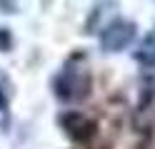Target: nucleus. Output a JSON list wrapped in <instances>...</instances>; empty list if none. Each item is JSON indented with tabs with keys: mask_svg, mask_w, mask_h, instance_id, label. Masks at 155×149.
Listing matches in <instances>:
<instances>
[{
	"mask_svg": "<svg viewBox=\"0 0 155 149\" xmlns=\"http://www.w3.org/2000/svg\"><path fill=\"white\" fill-rule=\"evenodd\" d=\"M90 77L85 72V67H68L63 70L60 79H58V95L63 99H78L88 92Z\"/></svg>",
	"mask_w": 155,
	"mask_h": 149,
	"instance_id": "nucleus-1",
	"label": "nucleus"
},
{
	"mask_svg": "<svg viewBox=\"0 0 155 149\" xmlns=\"http://www.w3.org/2000/svg\"><path fill=\"white\" fill-rule=\"evenodd\" d=\"M133 40H135V27H133L130 23L115 20V23H110L108 27L103 30V35H100V45L108 50V52H118V50L128 47Z\"/></svg>",
	"mask_w": 155,
	"mask_h": 149,
	"instance_id": "nucleus-2",
	"label": "nucleus"
},
{
	"mask_svg": "<svg viewBox=\"0 0 155 149\" xmlns=\"http://www.w3.org/2000/svg\"><path fill=\"white\" fill-rule=\"evenodd\" d=\"M63 127L75 142H83V144H88L95 137V122H90V119L83 117L80 112H68L63 117Z\"/></svg>",
	"mask_w": 155,
	"mask_h": 149,
	"instance_id": "nucleus-3",
	"label": "nucleus"
},
{
	"mask_svg": "<svg viewBox=\"0 0 155 149\" xmlns=\"http://www.w3.org/2000/svg\"><path fill=\"white\" fill-rule=\"evenodd\" d=\"M145 60H153V62H155V52L153 55H145Z\"/></svg>",
	"mask_w": 155,
	"mask_h": 149,
	"instance_id": "nucleus-4",
	"label": "nucleus"
}]
</instances>
